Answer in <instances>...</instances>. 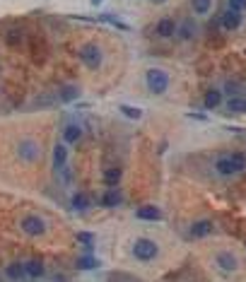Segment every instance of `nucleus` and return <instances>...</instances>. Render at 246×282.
Instances as JSON below:
<instances>
[{
	"mask_svg": "<svg viewBox=\"0 0 246 282\" xmlns=\"http://www.w3.org/2000/svg\"><path fill=\"white\" fill-rule=\"evenodd\" d=\"M78 56L89 70H99L104 63V49L99 44H84V46H80Z\"/></svg>",
	"mask_w": 246,
	"mask_h": 282,
	"instance_id": "obj_4",
	"label": "nucleus"
},
{
	"mask_svg": "<svg viewBox=\"0 0 246 282\" xmlns=\"http://www.w3.org/2000/svg\"><path fill=\"white\" fill-rule=\"evenodd\" d=\"M118 111L123 113V116H128V118H133V121H140V118H142V111L136 109V106H128V104H121Z\"/></svg>",
	"mask_w": 246,
	"mask_h": 282,
	"instance_id": "obj_25",
	"label": "nucleus"
},
{
	"mask_svg": "<svg viewBox=\"0 0 246 282\" xmlns=\"http://www.w3.org/2000/svg\"><path fill=\"white\" fill-rule=\"evenodd\" d=\"M215 171H218V176H222V179H232V176H237V169H234L229 154H224V157H218V159H215Z\"/></svg>",
	"mask_w": 246,
	"mask_h": 282,
	"instance_id": "obj_9",
	"label": "nucleus"
},
{
	"mask_svg": "<svg viewBox=\"0 0 246 282\" xmlns=\"http://www.w3.org/2000/svg\"><path fill=\"white\" fill-rule=\"evenodd\" d=\"M171 85V77H169V73L162 70V68H150V70H145V87H147V92H152V94H164L166 89Z\"/></svg>",
	"mask_w": 246,
	"mask_h": 282,
	"instance_id": "obj_2",
	"label": "nucleus"
},
{
	"mask_svg": "<svg viewBox=\"0 0 246 282\" xmlns=\"http://www.w3.org/2000/svg\"><path fill=\"white\" fill-rule=\"evenodd\" d=\"M152 2H155V5H162V2H166V0H152Z\"/></svg>",
	"mask_w": 246,
	"mask_h": 282,
	"instance_id": "obj_31",
	"label": "nucleus"
},
{
	"mask_svg": "<svg viewBox=\"0 0 246 282\" xmlns=\"http://www.w3.org/2000/svg\"><path fill=\"white\" fill-rule=\"evenodd\" d=\"M227 7L239 10V12H246V0H227Z\"/></svg>",
	"mask_w": 246,
	"mask_h": 282,
	"instance_id": "obj_29",
	"label": "nucleus"
},
{
	"mask_svg": "<svg viewBox=\"0 0 246 282\" xmlns=\"http://www.w3.org/2000/svg\"><path fill=\"white\" fill-rule=\"evenodd\" d=\"M210 231H213V222H210V220H200V222H195V225L191 227V236H195V239L208 236Z\"/></svg>",
	"mask_w": 246,
	"mask_h": 282,
	"instance_id": "obj_18",
	"label": "nucleus"
},
{
	"mask_svg": "<svg viewBox=\"0 0 246 282\" xmlns=\"http://www.w3.org/2000/svg\"><path fill=\"white\" fill-rule=\"evenodd\" d=\"M191 5L195 15H208L210 7H213V0H191Z\"/></svg>",
	"mask_w": 246,
	"mask_h": 282,
	"instance_id": "obj_22",
	"label": "nucleus"
},
{
	"mask_svg": "<svg viewBox=\"0 0 246 282\" xmlns=\"http://www.w3.org/2000/svg\"><path fill=\"white\" fill-rule=\"evenodd\" d=\"M104 207H118L121 205V193H118V188L116 186H109L107 191H104V196L99 200Z\"/></svg>",
	"mask_w": 246,
	"mask_h": 282,
	"instance_id": "obj_13",
	"label": "nucleus"
},
{
	"mask_svg": "<svg viewBox=\"0 0 246 282\" xmlns=\"http://www.w3.org/2000/svg\"><path fill=\"white\" fill-rule=\"evenodd\" d=\"M131 254L140 263H152L160 256V244L155 239H150V236H137L133 241V246H131Z\"/></svg>",
	"mask_w": 246,
	"mask_h": 282,
	"instance_id": "obj_1",
	"label": "nucleus"
},
{
	"mask_svg": "<svg viewBox=\"0 0 246 282\" xmlns=\"http://www.w3.org/2000/svg\"><path fill=\"white\" fill-rule=\"evenodd\" d=\"M242 20H244V12H239V10L227 7L222 12V27L227 29V31H237V29L242 27Z\"/></svg>",
	"mask_w": 246,
	"mask_h": 282,
	"instance_id": "obj_7",
	"label": "nucleus"
},
{
	"mask_svg": "<svg viewBox=\"0 0 246 282\" xmlns=\"http://www.w3.org/2000/svg\"><path fill=\"white\" fill-rule=\"evenodd\" d=\"M227 111H232V113H246V99H242L239 94H237V97H232V99L227 102Z\"/></svg>",
	"mask_w": 246,
	"mask_h": 282,
	"instance_id": "obj_20",
	"label": "nucleus"
},
{
	"mask_svg": "<svg viewBox=\"0 0 246 282\" xmlns=\"http://www.w3.org/2000/svg\"><path fill=\"white\" fill-rule=\"evenodd\" d=\"M229 159H232V164H234L237 174H242V171L246 169V154L244 152H234V154H229Z\"/></svg>",
	"mask_w": 246,
	"mask_h": 282,
	"instance_id": "obj_24",
	"label": "nucleus"
},
{
	"mask_svg": "<svg viewBox=\"0 0 246 282\" xmlns=\"http://www.w3.org/2000/svg\"><path fill=\"white\" fill-rule=\"evenodd\" d=\"M121 176H123V171L118 169V167H111V169L104 171V183H107V186H118V183H121Z\"/></svg>",
	"mask_w": 246,
	"mask_h": 282,
	"instance_id": "obj_19",
	"label": "nucleus"
},
{
	"mask_svg": "<svg viewBox=\"0 0 246 282\" xmlns=\"http://www.w3.org/2000/svg\"><path fill=\"white\" fill-rule=\"evenodd\" d=\"M137 220H145V222H160L162 220V210L157 205H142L136 210Z\"/></svg>",
	"mask_w": 246,
	"mask_h": 282,
	"instance_id": "obj_8",
	"label": "nucleus"
},
{
	"mask_svg": "<svg viewBox=\"0 0 246 282\" xmlns=\"http://www.w3.org/2000/svg\"><path fill=\"white\" fill-rule=\"evenodd\" d=\"M0 278H2V275H0Z\"/></svg>",
	"mask_w": 246,
	"mask_h": 282,
	"instance_id": "obj_33",
	"label": "nucleus"
},
{
	"mask_svg": "<svg viewBox=\"0 0 246 282\" xmlns=\"http://www.w3.org/2000/svg\"><path fill=\"white\" fill-rule=\"evenodd\" d=\"M5 275H7L10 280H22V278H27L25 263H10V265L5 268Z\"/></svg>",
	"mask_w": 246,
	"mask_h": 282,
	"instance_id": "obj_17",
	"label": "nucleus"
},
{
	"mask_svg": "<svg viewBox=\"0 0 246 282\" xmlns=\"http://www.w3.org/2000/svg\"><path fill=\"white\" fill-rule=\"evenodd\" d=\"M87 207H89V200H87V196H84V193H75V196H73V210L82 212V210H87Z\"/></svg>",
	"mask_w": 246,
	"mask_h": 282,
	"instance_id": "obj_26",
	"label": "nucleus"
},
{
	"mask_svg": "<svg viewBox=\"0 0 246 282\" xmlns=\"http://www.w3.org/2000/svg\"><path fill=\"white\" fill-rule=\"evenodd\" d=\"M155 31H157V36H162V39H169V36H174V34H176V22H174L171 17H162V20L157 22Z\"/></svg>",
	"mask_w": 246,
	"mask_h": 282,
	"instance_id": "obj_12",
	"label": "nucleus"
},
{
	"mask_svg": "<svg viewBox=\"0 0 246 282\" xmlns=\"http://www.w3.org/2000/svg\"><path fill=\"white\" fill-rule=\"evenodd\" d=\"M97 265H99V260L92 258V256H82L80 260H78V268H80V270H92V268H97Z\"/></svg>",
	"mask_w": 246,
	"mask_h": 282,
	"instance_id": "obj_27",
	"label": "nucleus"
},
{
	"mask_svg": "<svg viewBox=\"0 0 246 282\" xmlns=\"http://www.w3.org/2000/svg\"><path fill=\"white\" fill-rule=\"evenodd\" d=\"M80 138H82V128H80V126H75V123L65 126V130H63V140H65V145H75Z\"/></svg>",
	"mask_w": 246,
	"mask_h": 282,
	"instance_id": "obj_16",
	"label": "nucleus"
},
{
	"mask_svg": "<svg viewBox=\"0 0 246 282\" xmlns=\"http://www.w3.org/2000/svg\"><path fill=\"white\" fill-rule=\"evenodd\" d=\"M203 104H205V109H208V111L218 109L219 104H222V92H219V89H210V92H205Z\"/></svg>",
	"mask_w": 246,
	"mask_h": 282,
	"instance_id": "obj_15",
	"label": "nucleus"
},
{
	"mask_svg": "<svg viewBox=\"0 0 246 282\" xmlns=\"http://www.w3.org/2000/svg\"><path fill=\"white\" fill-rule=\"evenodd\" d=\"M20 229H22L27 236H44L49 225H46V220L39 217V215H25V217L20 220Z\"/></svg>",
	"mask_w": 246,
	"mask_h": 282,
	"instance_id": "obj_5",
	"label": "nucleus"
},
{
	"mask_svg": "<svg viewBox=\"0 0 246 282\" xmlns=\"http://www.w3.org/2000/svg\"><path fill=\"white\" fill-rule=\"evenodd\" d=\"M99 2H102V0H92V5H99Z\"/></svg>",
	"mask_w": 246,
	"mask_h": 282,
	"instance_id": "obj_32",
	"label": "nucleus"
},
{
	"mask_svg": "<svg viewBox=\"0 0 246 282\" xmlns=\"http://www.w3.org/2000/svg\"><path fill=\"white\" fill-rule=\"evenodd\" d=\"M25 270H27V278H34V280L44 278V273H46V268H44V263H41L39 258L27 260V263H25Z\"/></svg>",
	"mask_w": 246,
	"mask_h": 282,
	"instance_id": "obj_14",
	"label": "nucleus"
},
{
	"mask_svg": "<svg viewBox=\"0 0 246 282\" xmlns=\"http://www.w3.org/2000/svg\"><path fill=\"white\" fill-rule=\"evenodd\" d=\"M227 94L237 97V94H239V85H234V82H227Z\"/></svg>",
	"mask_w": 246,
	"mask_h": 282,
	"instance_id": "obj_30",
	"label": "nucleus"
},
{
	"mask_svg": "<svg viewBox=\"0 0 246 282\" xmlns=\"http://www.w3.org/2000/svg\"><path fill=\"white\" fill-rule=\"evenodd\" d=\"M78 241L82 244V249H84L87 254H92V249H94V236H92L89 231H80V234H78Z\"/></svg>",
	"mask_w": 246,
	"mask_h": 282,
	"instance_id": "obj_23",
	"label": "nucleus"
},
{
	"mask_svg": "<svg viewBox=\"0 0 246 282\" xmlns=\"http://www.w3.org/2000/svg\"><path fill=\"white\" fill-rule=\"evenodd\" d=\"M195 31H198V27H195V22H193L191 17L184 20L181 25H176V36H179L181 41H191V39H195Z\"/></svg>",
	"mask_w": 246,
	"mask_h": 282,
	"instance_id": "obj_10",
	"label": "nucleus"
},
{
	"mask_svg": "<svg viewBox=\"0 0 246 282\" xmlns=\"http://www.w3.org/2000/svg\"><path fill=\"white\" fill-rule=\"evenodd\" d=\"M41 142L36 140V138H31V135H25L22 140L17 142V157L22 159V162H27V164H34V162H39L41 159Z\"/></svg>",
	"mask_w": 246,
	"mask_h": 282,
	"instance_id": "obj_3",
	"label": "nucleus"
},
{
	"mask_svg": "<svg viewBox=\"0 0 246 282\" xmlns=\"http://www.w3.org/2000/svg\"><path fill=\"white\" fill-rule=\"evenodd\" d=\"M65 162H68V145L65 142H58L54 150V169L60 174L65 169Z\"/></svg>",
	"mask_w": 246,
	"mask_h": 282,
	"instance_id": "obj_11",
	"label": "nucleus"
},
{
	"mask_svg": "<svg viewBox=\"0 0 246 282\" xmlns=\"http://www.w3.org/2000/svg\"><path fill=\"white\" fill-rule=\"evenodd\" d=\"M80 92H78V87H65L63 92H60V102H70V99H75Z\"/></svg>",
	"mask_w": 246,
	"mask_h": 282,
	"instance_id": "obj_28",
	"label": "nucleus"
},
{
	"mask_svg": "<svg viewBox=\"0 0 246 282\" xmlns=\"http://www.w3.org/2000/svg\"><path fill=\"white\" fill-rule=\"evenodd\" d=\"M22 39H25V31L22 29H10L7 34H5V41H7V46H17V44H22Z\"/></svg>",
	"mask_w": 246,
	"mask_h": 282,
	"instance_id": "obj_21",
	"label": "nucleus"
},
{
	"mask_svg": "<svg viewBox=\"0 0 246 282\" xmlns=\"http://www.w3.org/2000/svg\"><path fill=\"white\" fill-rule=\"evenodd\" d=\"M239 256L234 254V251H218L215 254V268L222 270V273H227V275H232V273H237L239 270Z\"/></svg>",
	"mask_w": 246,
	"mask_h": 282,
	"instance_id": "obj_6",
	"label": "nucleus"
}]
</instances>
